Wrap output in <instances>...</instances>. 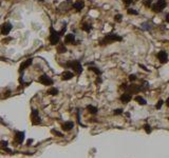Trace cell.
I'll return each instance as SVG.
<instances>
[{
  "mask_svg": "<svg viewBox=\"0 0 169 158\" xmlns=\"http://www.w3.org/2000/svg\"><path fill=\"white\" fill-rule=\"evenodd\" d=\"M123 40V38L121 36L116 34H108L107 36H105L101 40L99 41V44L100 45H107V44H110V43H113V42H121Z\"/></svg>",
  "mask_w": 169,
  "mask_h": 158,
  "instance_id": "1",
  "label": "cell"
},
{
  "mask_svg": "<svg viewBox=\"0 0 169 158\" xmlns=\"http://www.w3.org/2000/svg\"><path fill=\"white\" fill-rule=\"evenodd\" d=\"M66 68H70V69H72L74 72H75L76 74H81V72H82V65H81V63L78 61V60H72V61H68L66 63Z\"/></svg>",
  "mask_w": 169,
  "mask_h": 158,
  "instance_id": "2",
  "label": "cell"
},
{
  "mask_svg": "<svg viewBox=\"0 0 169 158\" xmlns=\"http://www.w3.org/2000/svg\"><path fill=\"white\" fill-rule=\"evenodd\" d=\"M49 40H50V43L52 45H56L59 43V40H60V36L58 35V32L54 29L53 26L50 27V37H49Z\"/></svg>",
  "mask_w": 169,
  "mask_h": 158,
  "instance_id": "3",
  "label": "cell"
},
{
  "mask_svg": "<svg viewBox=\"0 0 169 158\" xmlns=\"http://www.w3.org/2000/svg\"><path fill=\"white\" fill-rule=\"evenodd\" d=\"M166 5H167L166 0H158V1L152 5V11L155 12V13H160V12H162L165 7H166Z\"/></svg>",
  "mask_w": 169,
  "mask_h": 158,
  "instance_id": "4",
  "label": "cell"
},
{
  "mask_svg": "<svg viewBox=\"0 0 169 158\" xmlns=\"http://www.w3.org/2000/svg\"><path fill=\"white\" fill-rule=\"evenodd\" d=\"M12 29H13V25H12V23H10V22H4V23H2L1 26H0V33H1L3 36H6V35H9V33L11 32Z\"/></svg>",
  "mask_w": 169,
  "mask_h": 158,
  "instance_id": "5",
  "label": "cell"
},
{
  "mask_svg": "<svg viewBox=\"0 0 169 158\" xmlns=\"http://www.w3.org/2000/svg\"><path fill=\"white\" fill-rule=\"evenodd\" d=\"M31 120H32V123L34 125L41 123V119H40V117H39V115H38V111L37 110L32 109V113H31Z\"/></svg>",
  "mask_w": 169,
  "mask_h": 158,
  "instance_id": "6",
  "label": "cell"
},
{
  "mask_svg": "<svg viewBox=\"0 0 169 158\" xmlns=\"http://www.w3.org/2000/svg\"><path fill=\"white\" fill-rule=\"evenodd\" d=\"M38 81L40 82L41 84H44V85H52V84L54 83V81H53L52 79H51L47 74L41 75V76L38 78Z\"/></svg>",
  "mask_w": 169,
  "mask_h": 158,
  "instance_id": "7",
  "label": "cell"
},
{
  "mask_svg": "<svg viewBox=\"0 0 169 158\" xmlns=\"http://www.w3.org/2000/svg\"><path fill=\"white\" fill-rule=\"evenodd\" d=\"M126 91L129 92V94H137L140 91H142V86L141 85H136V84H130L129 86L126 88Z\"/></svg>",
  "mask_w": 169,
  "mask_h": 158,
  "instance_id": "8",
  "label": "cell"
},
{
  "mask_svg": "<svg viewBox=\"0 0 169 158\" xmlns=\"http://www.w3.org/2000/svg\"><path fill=\"white\" fill-rule=\"evenodd\" d=\"M156 57H158L159 61L161 63H163V64L168 61V54L165 52V51H161V52H159L158 55H156Z\"/></svg>",
  "mask_w": 169,
  "mask_h": 158,
  "instance_id": "9",
  "label": "cell"
},
{
  "mask_svg": "<svg viewBox=\"0 0 169 158\" xmlns=\"http://www.w3.org/2000/svg\"><path fill=\"white\" fill-rule=\"evenodd\" d=\"M65 43L66 44H77L78 42L75 41L74 34H67L65 36Z\"/></svg>",
  "mask_w": 169,
  "mask_h": 158,
  "instance_id": "10",
  "label": "cell"
},
{
  "mask_svg": "<svg viewBox=\"0 0 169 158\" xmlns=\"http://www.w3.org/2000/svg\"><path fill=\"white\" fill-rule=\"evenodd\" d=\"M32 61H33V59L32 58H29V59H26L25 61H23L21 64H20V66H19V72L21 73V75H22L23 71H24L26 68H29V66L32 64Z\"/></svg>",
  "mask_w": 169,
  "mask_h": 158,
  "instance_id": "11",
  "label": "cell"
},
{
  "mask_svg": "<svg viewBox=\"0 0 169 158\" xmlns=\"http://www.w3.org/2000/svg\"><path fill=\"white\" fill-rule=\"evenodd\" d=\"M84 6H85V2L82 1V0H77V1H75L73 3V5H72V7L74 10H76L77 12H79V11H81L82 9H84Z\"/></svg>",
  "mask_w": 169,
  "mask_h": 158,
  "instance_id": "12",
  "label": "cell"
},
{
  "mask_svg": "<svg viewBox=\"0 0 169 158\" xmlns=\"http://www.w3.org/2000/svg\"><path fill=\"white\" fill-rule=\"evenodd\" d=\"M14 139L16 141V143H22V141L24 140V132H16Z\"/></svg>",
  "mask_w": 169,
  "mask_h": 158,
  "instance_id": "13",
  "label": "cell"
},
{
  "mask_svg": "<svg viewBox=\"0 0 169 158\" xmlns=\"http://www.w3.org/2000/svg\"><path fill=\"white\" fill-rule=\"evenodd\" d=\"M70 5H73V3H72V0H66L65 2H62L61 4L59 5V7H60V10L61 11H68L69 9H70Z\"/></svg>",
  "mask_w": 169,
  "mask_h": 158,
  "instance_id": "14",
  "label": "cell"
},
{
  "mask_svg": "<svg viewBox=\"0 0 169 158\" xmlns=\"http://www.w3.org/2000/svg\"><path fill=\"white\" fill-rule=\"evenodd\" d=\"M74 77V74L70 71H65V72L61 73V79L62 80H70Z\"/></svg>",
  "mask_w": 169,
  "mask_h": 158,
  "instance_id": "15",
  "label": "cell"
},
{
  "mask_svg": "<svg viewBox=\"0 0 169 158\" xmlns=\"http://www.w3.org/2000/svg\"><path fill=\"white\" fill-rule=\"evenodd\" d=\"M73 126H74V122H72V121H67V122H65V123L61 125V128H62V130H64V131L68 132V131H70V130L73 129Z\"/></svg>",
  "mask_w": 169,
  "mask_h": 158,
  "instance_id": "16",
  "label": "cell"
},
{
  "mask_svg": "<svg viewBox=\"0 0 169 158\" xmlns=\"http://www.w3.org/2000/svg\"><path fill=\"white\" fill-rule=\"evenodd\" d=\"M131 99H132V97H131V95L129 93H126V94H124V95H121V101L123 102V103H128V102L130 101Z\"/></svg>",
  "mask_w": 169,
  "mask_h": 158,
  "instance_id": "17",
  "label": "cell"
},
{
  "mask_svg": "<svg viewBox=\"0 0 169 158\" xmlns=\"http://www.w3.org/2000/svg\"><path fill=\"white\" fill-rule=\"evenodd\" d=\"M81 29L85 32H87V33H90V31L92 30V25L90 24V23H88V22H84L81 24Z\"/></svg>",
  "mask_w": 169,
  "mask_h": 158,
  "instance_id": "18",
  "label": "cell"
},
{
  "mask_svg": "<svg viewBox=\"0 0 169 158\" xmlns=\"http://www.w3.org/2000/svg\"><path fill=\"white\" fill-rule=\"evenodd\" d=\"M134 99H135V101L137 102V103H140L141 105H145V104L147 103L146 99H144V98H143L142 96H136V97L134 98Z\"/></svg>",
  "mask_w": 169,
  "mask_h": 158,
  "instance_id": "19",
  "label": "cell"
},
{
  "mask_svg": "<svg viewBox=\"0 0 169 158\" xmlns=\"http://www.w3.org/2000/svg\"><path fill=\"white\" fill-rule=\"evenodd\" d=\"M67 47H66V45L65 44H58V46H57V52L59 53V54H64V53H66L67 52Z\"/></svg>",
  "mask_w": 169,
  "mask_h": 158,
  "instance_id": "20",
  "label": "cell"
},
{
  "mask_svg": "<svg viewBox=\"0 0 169 158\" xmlns=\"http://www.w3.org/2000/svg\"><path fill=\"white\" fill-rule=\"evenodd\" d=\"M87 110L92 114V115H95V114H97V111H98L96 106H94V105H88Z\"/></svg>",
  "mask_w": 169,
  "mask_h": 158,
  "instance_id": "21",
  "label": "cell"
},
{
  "mask_svg": "<svg viewBox=\"0 0 169 158\" xmlns=\"http://www.w3.org/2000/svg\"><path fill=\"white\" fill-rule=\"evenodd\" d=\"M89 71H92V72H94L96 75H98V76L101 75V71L99 69H97L96 66H89Z\"/></svg>",
  "mask_w": 169,
  "mask_h": 158,
  "instance_id": "22",
  "label": "cell"
},
{
  "mask_svg": "<svg viewBox=\"0 0 169 158\" xmlns=\"http://www.w3.org/2000/svg\"><path fill=\"white\" fill-rule=\"evenodd\" d=\"M48 94L53 95V96H56V95H58V89H56V88H51L48 91Z\"/></svg>",
  "mask_w": 169,
  "mask_h": 158,
  "instance_id": "23",
  "label": "cell"
},
{
  "mask_svg": "<svg viewBox=\"0 0 169 158\" xmlns=\"http://www.w3.org/2000/svg\"><path fill=\"white\" fill-rule=\"evenodd\" d=\"M66 30H67V23L65 22V23H64V26H62V29H61L59 32H58V35H59V36H64Z\"/></svg>",
  "mask_w": 169,
  "mask_h": 158,
  "instance_id": "24",
  "label": "cell"
},
{
  "mask_svg": "<svg viewBox=\"0 0 169 158\" xmlns=\"http://www.w3.org/2000/svg\"><path fill=\"white\" fill-rule=\"evenodd\" d=\"M163 104H164V100H163V99H160V100L158 101V103L155 104V108L158 109V110H160L161 108H162V105H163Z\"/></svg>",
  "mask_w": 169,
  "mask_h": 158,
  "instance_id": "25",
  "label": "cell"
},
{
  "mask_svg": "<svg viewBox=\"0 0 169 158\" xmlns=\"http://www.w3.org/2000/svg\"><path fill=\"white\" fill-rule=\"evenodd\" d=\"M151 2H152V0H143V4L146 6V7H149L151 5Z\"/></svg>",
  "mask_w": 169,
  "mask_h": 158,
  "instance_id": "26",
  "label": "cell"
},
{
  "mask_svg": "<svg viewBox=\"0 0 169 158\" xmlns=\"http://www.w3.org/2000/svg\"><path fill=\"white\" fill-rule=\"evenodd\" d=\"M127 13L130 14V15H137V14H139V13H137V11L133 10V9H128L127 10Z\"/></svg>",
  "mask_w": 169,
  "mask_h": 158,
  "instance_id": "27",
  "label": "cell"
},
{
  "mask_svg": "<svg viewBox=\"0 0 169 158\" xmlns=\"http://www.w3.org/2000/svg\"><path fill=\"white\" fill-rule=\"evenodd\" d=\"M144 129H145V131H146V133H151V128H150V125H149L148 123H146L144 125Z\"/></svg>",
  "mask_w": 169,
  "mask_h": 158,
  "instance_id": "28",
  "label": "cell"
},
{
  "mask_svg": "<svg viewBox=\"0 0 169 158\" xmlns=\"http://www.w3.org/2000/svg\"><path fill=\"white\" fill-rule=\"evenodd\" d=\"M6 145H7V141H6V140H3V141L0 142V147H1L2 149L7 150V149H6Z\"/></svg>",
  "mask_w": 169,
  "mask_h": 158,
  "instance_id": "29",
  "label": "cell"
},
{
  "mask_svg": "<svg viewBox=\"0 0 169 158\" xmlns=\"http://www.w3.org/2000/svg\"><path fill=\"white\" fill-rule=\"evenodd\" d=\"M123 109H116V110H114V115H121V114H123Z\"/></svg>",
  "mask_w": 169,
  "mask_h": 158,
  "instance_id": "30",
  "label": "cell"
},
{
  "mask_svg": "<svg viewBox=\"0 0 169 158\" xmlns=\"http://www.w3.org/2000/svg\"><path fill=\"white\" fill-rule=\"evenodd\" d=\"M52 133L54 134V135H56V136H58V137H62L64 135L60 133V132H58V131H56V130H52Z\"/></svg>",
  "mask_w": 169,
  "mask_h": 158,
  "instance_id": "31",
  "label": "cell"
},
{
  "mask_svg": "<svg viewBox=\"0 0 169 158\" xmlns=\"http://www.w3.org/2000/svg\"><path fill=\"white\" fill-rule=\"evenodd\" d=\"M121 17H123V16H121V14H117V15H115V17H114L115 21H121Z\"/></svg>",
  "mask_w": 169,
  "mask_h": 158,
  "instance_id": "32",
  "label": "cell"
},
{
  "mask_svg": "<svg viewBox=\"0 0 169 158\" xmlns=\"http://www.w3.org/2000/svg\"><path fill=\"white\" fill-rule=\"evenodd\" d=\"M129 80H130V81H135L136 80V76H135L134 74L130 75V76H129Z\"/></svg>",
  "mask_w": 169,
  "mask_h": 158,
  "instance_id": "33",
  "label": "cell"
},
{
  "mask_svg": "<svg viewBox=\"0 0 169 158\" xmlns=\"http://www.w3.org/2000/svg\"><path fill=\"white\" fill-rule=\"evenodd\" d=\"M143 29H146V30H151L152 29V26L150 25V24H143Z\"/></svg>",
  "mask_w": 169,
  "mask_h": 158,
  "instance_id": "34",
  "label": "cell"
},
{
  "mask_svg": "<svg viewBox=\"0 0 169 158\" xmlns=\"http://www.w3.org/2000/svg\"><path fill=\"white\" fill-rule=\"evenodd\" d=\"M123 1L126 3V4H130V3L133 1V0H123Z\"/></svg>",
  "mask_w": 169,
  "mask_h": 158,
  "instance_id": "35",
  "label": "cell"
},
{
  "mask_svg": "<svg viewBox=\"0 0 169 158\" xmlns=\"http://www.w3.org/2000/svg\"><path fill=\"white\" fill-rule=\"evenodd\" d=\"M96 83H98V84L101 83V79H100V78H97V79H96Z\"/></svg>",
  "mask_w": 169,
  "mask_h": 158,
  "instance_id": "36",
  "label": "cell"
},
{
  "mask_svg": "<svg viewBox=\"0 0 169 158\" xmlns=\"http://www.w3.org/2000/svg\"><path fill=\"white\" fill-rule=\"evenodd\" d=\"M166 21H167V22L169 23V13H168V14L166 15Z\"/></svg>",
  "mask_w": 169,
  "mask_h": 158,
  "instance_id": "37",
  "label": "cell"
},
{
  "mask_svg": "<svg viewBox=\"0 0 169 158\" xmlns=\"http://www.w3.org/2000/svg\"><path fill=\"white\" fill-rule=\"evenodd\" d=\"M166 105H167L168 108H169V97L167 98V100H166Z\"/></svg>",
  "mask_w": 169,
  "mask_h": 158,
  "instance_id": "38",
  "label": "cell"
}]
</instances>
